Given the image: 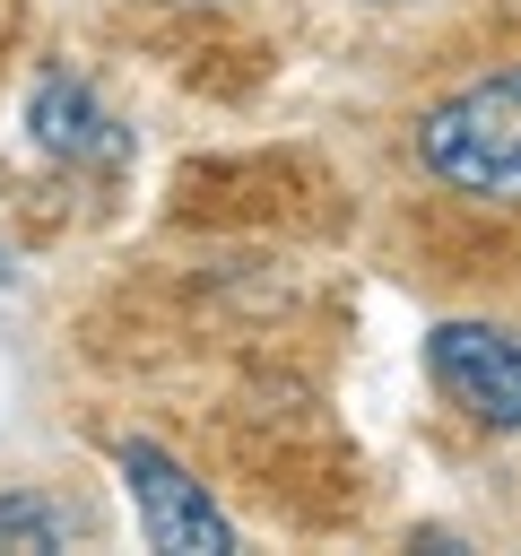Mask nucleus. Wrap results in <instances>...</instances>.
I'll use <instances>...</instances> for the list:
<instances>
[{
  "instance_id": "f257e3e1",
  "label": "nucleus",
  "mask_w": 521,
  "mask_h": 556,
  "mask_svg": "<svg viewBox=\"0 0 521 556\" xmlns=\"http://www.w3.org/2000/svg\"><path fill=\"white\" fill-rule=\"evenodd\" d=\"M417 156H425V174L452 182V191L521 200V70L443 96V104L417 122Z\"/></svg>"
},
{
  "instance_id": "f03ea898",
  "label": "nucleus",
  "mask_w": 521,
  "mask_h": 556,
  "mask_svg": "<svg viewBox=\"0 0 521 556\" xmlns=\"http://www.w3.org/2000/svg\"><path fill=\"white\" fill-rule=\"evenodd\" d=\"M425 374H434V391L469 426H495V434L521 426V339L512 330H495V321H434L425 330Z\"/></svg>"
},
{
  "instance_id": "7ed1b4c3",
  "label": "nucleus",
  "mask_w": 521,
  "mask_h": 556,
  "mask_svg": "<svg viewBox=\"0 0 521 556\" xmlns=\"http://www.w3.org/2000/svg\"><path fill=\"white\" fill-rule=\"evenodd\" d=\"M122 486H130V513H139L148 547H174V556H226L234 547L226 513L208 504V486L165 443H122Z\"/></svg>"
},
{
  "instance_id": "20e7f679",
  "label": "nucleus",
  "mask_w": 521,
  "mask_h": 556,
  "mask_svg": "<svg viewBox=\"0 0 521 556\" xmlns=\"http://www.w3.org/2000/svg\"><path fill=\"white\" fill-rule=\"evenodd\" d=\"M26 130H35L43 156H69V165H113V156H122V122H113V113L96 104V87L69 78V70H43V78H35Z\"/></svg>"
},
{
  "instance_id": "39448f33",
  "label": "nucleus",
  "mask_w": 521,
  "mask_h": 556,
  "mask_svg": "<svg viewBox=\"0 0 521 556\" xmlns=\"http://www.w3.org/2000/svg\"><path fill=\"white\" fill-rule=\"evenodd\" d=\"M0 547H69V513L43 495H0Z\"/></svg>"
}]
</instances>
